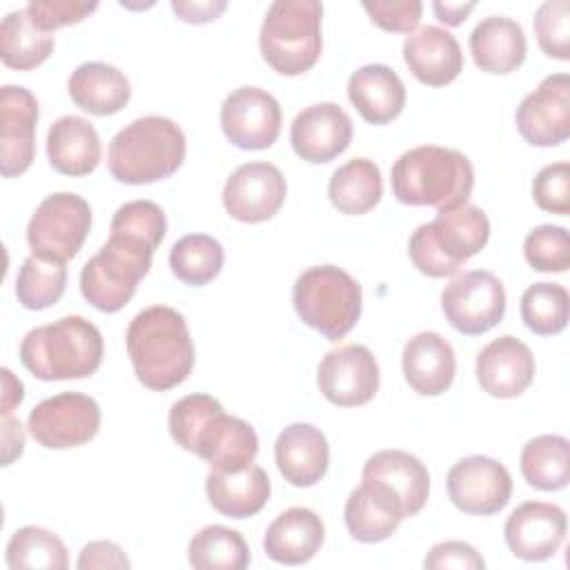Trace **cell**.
<instances>
[{
	"instance_id": "44",
	"label": "cell",
	"mask_w": 570,
	"mask_h": 570,
	"mask_svg": "<svg viewBox=\"0 0 570 570\" xmlns=\"http://www.w3.org/2000/svg\"><path fill=\"white\" fill-rule=\"evenodd\" d=\"M570 2L548 0L534 13V36L541 51L557 60H570Z\"/></svg>"
},
{
	"instance_id": "40",
	"label": "cell",
	"mask_w": 570,
	"mask_h": 570,
	"mask_svg": "<svg viewBox=\"0 0 570 570\" xmlns=\"http://www.w3.org/2000/svg\"><path fill=\"white\" fill-rule=\"evenodd\" d=\"M521 318L532 334L552 336L568 325V289L559 283H534L521 296Z\"/></svg>"
},
{
	"instance_id": "7",
	"label": "cell",
	"mask_w": 570,
	"mask_h": 570,
	"mask_svg": "<svg viewBox=\"0 0 570 570\" xmlns=\"http://www.w3.org/2000/svg\"><path fill=\"white\" fill-rule=\"evenodd\" d=\"M292 303L298 318L323 334L338 341L352 332L361 316L363 292L358 281L336 265H316L298 274Z\"/></svg>"
},
{
	"instance_id": "50",
	"label": "cell",
	"mask_w": 570,
	"mask_h": 570,
	"mask_svg": "<svg viewBox=\"0 0 570 570\" xmlns=\"http://www.w3.org/2000/svg\"><path fill=\"white\" fill-rule=\"evenodd\" d=\"M227 9L225 0H174L171 11L178 16V20L189 24H205L216 20Z\"/></svg>"
},
{
	"instance_id": "31",
	"label": "cell",
	"mask_w": 570,
	"mask_h": 570,
	"mask_svg": "<svg viewBox=\"0 0 570 570\" xmlns=\"http://www.w3.org/2000/svg\"><path fill=\"white\" fill-rule=\"evenodd\" d=\"M100 136L80 116L58 118L47 134V156L51 167L65 176H87L100 163Z\"/></svg>"
},
{
	"instance_id": "46",
	"label": "cell",
	"mask_w": 570,
	"mask_h": 570,
	"mask_svg": "<svg viewBox=\"0 0 570 570\" xmlns=\"http://www.w3.org/2000/svg\"><path fill=\"white\" fill-rule=\"evenodd\" d=\"M27 13L31 22L45 31L53 33L60 27L78 24L89 13L98 9V2H80V0H31L27 7Z\"/></svg>"
},
{
	"instance_id": "9",
	"label": "cell",
	"mask_w": 570,
	"mask_h": 570,
	"mask_svg": "<svg viewBox=\"0 0 570 570\" xmlns=\"http://www.w3.org/2000/svg\"><path fill=\"white\" fill-rule=\"evenodd\" d=\"M361 485L399 521L423 510L430 494V472L419 456L403 450L372 454L361 472Z\"/></svg>"
},
{
	"instance_id": "8",
	"label": "cell",
	"mask_w": 570,
	"mask_h": 570,
	"mask_svg": "<svg viewBox=\"0 0 570 570\" xmlns=\"http://www.w3.org/2000/svg\"><path fill=\"white\" fill-rule=\"evenodd\" d=\"M91 229L89 203L71 191H56L40 200L27 225L33 256L53 263L71 261Z\"/></svg>"
},
{
	"instance_id": "52",
	"label": "cell",
	"mask_w": 570,
	"mask_h": 570,
	"mask_svg": "<svg viewBox=\"0 0 570 570\" xmlns=\"http://www.w3.org/2000/svg\"><path fill=\"white\" fill-rule=\"evenodd\" d=\"M474 7H476L474 2H441V0L432 2V11L436 20L448 27H459L474 11Z\"/></svg>"
},
{
	"instance_id": "16",
	"label": "cell",
	"mask_w": 570,
	"mask_h": 570,
	"mask_svg": "<svg viewBox=\"0 0 570 570\" xmlns=\"http://www.w3.org/2000/svg\"><path fill=\"white\" fill-rule=\"evenodd\" d=\"M521 138L534 147H557L570 136V78L552 73L530 91L514 114Z\"/></svg>"
},
{
	"instance_id": "5",
	"label": "cell",
	"mask_w": 570,
	"mask_h": 570,
	"mask_svg": "<svg viewBox=\"0 0 570 570\" xmlns=\"http://www.w3.org/2000/svg\"><path fill=\"white\" fill-rule=\"evenodd\" d=\"M490 238L485 212L472 203L441 209L432 223L419 225L410 236V258L430 278L454 276L468 258L479 254Z\"/></svg>"
},
{
	"instance_id": "17",
	"label": "cell",
	"mask_w": 570,
	"mask_h": 570,
	"mask_svg": "<svg viewBox=\"0 0 570 570\" xmlns=\"http://www.w3.org/2000/svg\"><path fill=\"white\" fill-rule=\"evenodd\" d=\"M287 196V183L272 163H245L232 171L223 187L227 214L240 223H263L278 214Z\"/></svg>"
},
{
	"instance_id": "23",
	"label": "cell",
	"mask_w": 570,
	"mask_h": 570,
	"mask_svg": "<svg viewBox=\"0 0 570 570\" xmlns=\"http://www.w3.org/2000/svg\"><path fill=\"white\" fill-rule=\"evenodd\" d=\"M194 454L216 472H240L254 463L258 436L247 421L218 410L200 430Z\"/></svg>"
},
{
	"instance_id": "47",
	"label": "cell",
	"mask_w": 570,
	"mask_h": 570,
	"mask_svg": "<svg viewBox=\"0 0 570 570\" xmlns=\"http://www.w3.org/2000/svg\"><path fill=\"white\" fill-rule=\"evenodd\" d=\"M363 9L376 27L392 33H412L423 13L419 0H374L363 2Z\"/></svg>"
},
{
	"instance_id": "1",
	"label": "cell",
	"mask_w": 570,
	"mask_h": 570,
	"mask_svg": "<svg viewBox=\"0 0 570 570\" xmlns=\"http://www.w3.org/2000/svg\"><path fill=\"white\" fill-rule=\"evenodd\" d=\"M136 379L165 392L183 383L194 367V343L183 314L169 305H151L138 312L125 334Z\"/></svg>"
},
{
	"instance_id": "13",
	"label": "cell",
	"mask_w": 570,
	"mask_h": 570,
	"mask_svg": "<svg viewBox=\"0 0 570 570\" xmlns=\"http://www.w3.org/2000/svg\"><path fill=\"white\" fill-rule=\"evenodd\" d=\"M379 381L381 374L374 354L358 343L330 350L316 372L321 394L338 407L365 405L379 392Z\"/></svg>"
},
{
	"instance_id": "29",
	"label": "cell",
	"mask_w": 570,
	"mask_h": 570,
	"mask_svg": "<svg viewBox=\"0 0 570 570\" xmlns=\"http://www.w3.org/2000/svg\"><path fill=\"white\" fill-rule=\"evenodd\" d=\"M470 53L485 73H510L519 69L528 53L523 27L505 16L483 18L470 33Z\"/></svg>"
},
{
	"instance_id": "19",
	"label": "cell",
	"mask_w": 570,
	"mask_h": 570,
	"mask_svg": "<svg viewBox=\"0 0 570 570\" xmlns=\"http://www.w3.org/2000/svg\"><path fill=\"white\" fill-rule=\"evenodd\" d=\"M568 517L557 503L525 501L508 517L503 537L510 552L523 561H546L563 543Z\"/></svg>"
},
{
	"instance_id": "12",
	"label": "cell",
	"mask_w": 570,
	"mask_h": 570,
	"mask_svg": "<svg viewBox=\"0 0 570 570\" xmlns=\"http://www.w3.org/2000/svg\"><path fill=\"white\" fill-rule=\"evenodd\" d=\"M448 497L465 514H497L512 497V476L497 459L472 454L459 459L445 479Z\"/></svg>"
},
{
	"instance_id": "26",
	"label": "cell",
	"mask_w": 570,
	"mask_h": 570,
	"mask_svg": "<svg viewBox=\"0 0 570 570\" xmlns=\"http://www.w3.org/2000/svg\"><path fill=\"white\" fill-rule=\"evenodd\" d=\"M325 539L321 517L309 508H289L281 512L267 528L265 554L283 566H301L314 559Z\"/></svg>"
},
{
	"instance_id": "49",
	"label": "cell",
	"mask_w": 570,
	"mask_h": 570,
	"mask_svg": "<svg viewBox=\"0 0 570 570\" xmlns=\"http://www.w3.org/2000/svg\"><path fill=\"white\" fill-rule=\"evenodd\" d=\"M129 559L125 550L114 541H91L80 550V557L76 561L78 570H91V568H129Z\"/></svg>"
},
{
	"instance_id": "10",
	"label": "cell",
	"mask_w": 570,
	"mask_h": 570,
	"mask_svg": "<svg viewBox=\"0 0 570 570\" xmlns=\"http://www.w3.org/2000/svg\"><path fill=\"white\" fill-rule=\"evenodd\" d=\"M445 321L465 336H479L501 323L505 314L503 283L488 269L454 276L441 292Z\"/></svg>"
},
{
	"instance_id": "42",
	"label": "cell",
	"mask_w": 570,
	"mask_h": 570,
	"mask_svg": "<svg viewBox=\"0 0 570 570\" xmlns=\"http://www.w3.org/2000/svg\"><path fill=\"white\" fill-rule=\"evenodd\" d=\"M223 410L220 401H216L209 394H187L183 399H178L171 410H169V434L171 439L187 452L194 454L196 448V439L200 434V430L207 425V421Z\"/></svg>"
},
{
	"instance_id": "11",
	"label": "cell",
	"mask_w": 570,
	"mask_h": 570,
	"mask_svg": "<svg viewBox=\"0 0 570 570\" xmlns=\"http://www.w3.org/2000/svg\"><path fill=\"white\" fill-rule=\"evenodd\" d=\"M29 434L47 450L89 443L100 430V407L82 392H60L40 401L27 419Z\"/></svg>"
},
{
	"instance_id": "43",
	"label": "cell",
	"mask_w": 570,
	"mask_h": 570,
	"mask_svg": "<svg viewBox=\"0 0 570 570\" xmlns=\"http://www.w3.org/2000/svg\"><path fill=\"white\" fill-rule=\"evenodd\" d=\"M523 256L537 272L561 274L570 267V238L561 225H539L523 240Z\"/></svg>"
},
{
	"instance_id": "39",
	"label": "cell",
	"mask_w": 570,
	"mask_h": 570,
	"mask_svg": "<svg viewBox=\"0 0 570 570\" xmlns=\"http://www.w3.org/2000/svg\"><path fill=\"white\" fill-rule=\"evenodd\" d=\"M67 287L65 263L45 261L40 256H29L22 261L16 276L18 303L27 309H47L56 305Z\"/></svg>"
},
{
	"instance_id": "15",
	"label": "cell",
	"mask_w": 570,
	"mask_h": 570,
	"mask_svg": "<svg viewBox=\"0 0 570 570\" xmlns=\"http://www.w3.org/2000/svg\"><path fill=\"white\" fill-rule=\"evenodd\" d=\"M149 267L151 265H145L105 243L100 252L82 265L80 292L98 312H120L136 294V287L140 278L147 276Z\"/></svg>"
},
{
	"instance_id": "4",
	"label": "cell",
	"mask_w": 570,
	"mask_h": 570,
	"mask_svg": "<svg viewBox=\"0 0 570 570\" xmlns=\"http://www.w3.org/2000/svg\"><path fill=\"white\" fill-rule=\"evenodd\" d=\"M185 151V134L171 118L142 116L111 138L107 165L118 183L149 185L176 174Z\"/></svg>"
},
{
	"instance_id": "21",
	"label": "cell",
	"mask_w": 570,
	"mask_h": 570,
	"mask_svg": "<svg viewBox=\"0 0 570 570\" xmlns=\"http://www.w3.org/2000/svg\"><path fill=\"white\" fill-rule=\"evenodd\" d=\"M534 356L517 336H499L476 354V381L494 399L523 394L534 379Z\"/></svg>"
},
{
	"instance_id": "18",
	"label": "cell",
	"mask_w": 570,
	"mask_h": 570,
	"mask_svg": "<svg viewBox=\"0 0 570 570\" xmlns=\"http://www.w3.org/2000/svg\"><path fill=\"white\" fill-rule=\"evenodd\" d=\"M38 100L27 87L4 85L0 91V171L24 174L36 156Z\"/></svg>"
},
{
	"instance_id": "48",
	"label": "cell",
	"mask_w": 570,
	"mask_h": 570,
	"mask_svg": "<svg viewBox=\"0 0 570 570\" xmlns=\"http://www.w3.org/2000/svg\"><path fill=\"white\" fill-rule=\"evenodd\" d=\"M423 566L428 570H483L485 561L476 552V548L465 541H441L432 546V550L425 554Z\"/></svg>"
},
{
	"instance_id": "30",
	"label": "cell",
	"mask_w": 570,
	"mask_h": 570,
	"mask_svg": "<svg viewBox=\"0 0 570 570\" xmlns=\"http://www.w3.org/2000/svg\"><path fill=\"white\" fill-rule=\"evenodd\" d=\"M205 492L216 512L229 519L258 514L272 492L267 472L261 465H249L240 472L212 470L205 479Z\"/></svg>"
},
{
	"instance_id": "37",
	"label": "cell",
	"mask_w": 570,
	"mask_h": 570,
	"mask_svg": "<svg viewBox=\"0 0 570 570\" xmlns=\"http://www.w3.org/2000/svg\"><path fill=\"white\" fill-rule=\"evenodd\" d=\"M187 557L196 570H243L249 566V548L243 534L225 525L198 530L189 541Z\"/></svg>"
},
{
	"instance_id": "2",
	"label": "cell",
	"mask_w": 570,
	"mask_h": 570,
	"mask_svg": "<svg viewBox=\"0 0 570 570\" xmlns=\"http://www.w3.org/2000/svg\"><path fill=\"white\" fill-rule=\"evenodd\" d=\"M472 187V163L456 149L421 145L392 165V194L403 205L452 209L470 200Z\"/></svg>"
},
{
	"instance_id": "36",
	"label": "cell",
	"mask_w": 570,
	"mask_h": 570,
	"mask_svg": "<svg viewBox=\"0 0 570 570\" xmlns=\"http://www.w3.org/2000/svg\"><path fill=\"white\" fill-rule=\"evenodd\" d=\"M223 263L225 249L209 234H187L178 238L169 252L171 274L189 287L212 283L220 274Z\"/></svg>"
},
{
	"instance_id": "24",
	"label": "cell",
	"mask_w": 570,
	"mask_h": 570,
	"mask_svg": "<svg viewBox=\"0 0 570 570\" xmlns=\"http://www.w3.org/2000/svg\"><path fill=\"white\" fill-rule=\"evenodd\" d=\"M274 459L287 483L309 488L318 483L330 468V445L316 425L292 423L278 434Z\"/></svg>"
},
{
	"instance_id": "32",
	"label": "cell",
	"mask_w": 570,
	"mask_h": 570,
	"mask_svg": "<svg viewBox=\"0 0 570 570\" xmlns=\"http://www.w3.org/2000/svg\"><path fill=\"white\" fill-rule=\"evenodd\" d=\"M67 91L76 107L91 116L118 114L131 98L125 73L107 62L78 65L67 80Z\"/></svg>"
},
{
	"instance_id": "38",
	"label": "cell",
	"mask_w": 570,
	"mask_h": 570,
	"mask_svg": "<svg viewBox=\"0 0 570 570\" xmlns=\"http://www.w3.org/2000/svg\"><path fill=\"white\" fill-rule=\"evenodd\" d=\"M7 566L11 570H65L69 566V557L58 534L40 525H24L18 528L7 543Z\"/></svg>"
},
{
	"instance_id": "20",
	"label": "cell",
	"mask_w": 570,
	"mask_h": 570,
	"mask_svg": "<svg viewBox=\"0 0 570 570\" xmlns=\"http://www.w3.org/2000/svg\"><path fill=\"white\" fill-rule=\"evenodd\" d=\"M289 142L298 158L323 165L341 156L352 142V120L336 102H314L296 114Z\"/></svg>"
},
{
	"instance_id": "33",
	"label": "cell",
	"mask_w": 570,
	"mask_h": 570,
	"mask_svg": "<svg viewBox=\"0 0 570 570\" xmlns=\"http://www.w3.org/2000/svg\"><path fill=\"white\" fill-rule=\"evenodd\" d=\"M327 196L341 214H367L379 205L383 196V178L379 165L370 158L347 160L332 174Z\"/></svg>"
},
{
	"instance_id": "41",
	"label": "cell",
	"mask_w": 570,
	"mask_h": 570,
	"mask_svg": "<svg viewBox=\"0 0 570 570\" xmlns=\"http://www.w3.org/2000/svg\"><path fill=\"white\" fill-rule=\"evenodd\" d=\"M345 528L352 539L361 543H379L392 537L399 519L387 512L363 485L354 488L345 501Z\"/></svg>"
},
{
	"instance_id": "27",
	"label": "cell",
	"mask_w": 570,
	"mask_h": 570,
	"mask_svg": "<svg viewBox=\"0 0 570 570\" xmlns=\"http://www.w3.org/2000/svg\"><path fill=\"white\" fill-rule=\"evenodd\" d=\"M347 96L370 125H387L405 107V85L387 65L358 67L347 80Z\"/></svg>"
},
{
	"instance_id": "14",
	"label": "cell",
	"mask_w": 570,
	"mask_h": 570,
	"mask_svg": "<svg viewBox=\"0 0 570 570\" xmlns=\"http://www.w3.org/2000/svg\"><path fill=\"white\" fill-rule=\"evenodd\" d=\"M281 105L261 87H238L220 105L225 138L238 149H267L281 134Z\"/></svg>"
},
{
	"instance_id": "45",
	"label": "cell",
	"mask_w": 570,
	"mask_h": 570,
	"mask_svg": "<svg viewBox=\"0 0 570 570\" xmlns=\"http://www.w3.org/2000/svg\"><path fill=\"white\" fill-rule=\"evenodd\" d=\"M534 203L550 214H570V165L566 160L546 165L532 180Z\"/></svg>"
},
{
	"instance_id": "53",
	"label": "cell",
	"mask_w": 570,
	"mask_h": 570,
	"mask_svg": "<svg viewBox=\"0 0 570 570\" xmlns=\"http://www.w3.org/2000/svg\"><path fill=\"white\" fill-rule=\"evenodd\" d=\"M2 416L11 414L13 407H18L24 399V385L20 383V379H16L11 374V370L2 367Z\"/></svg>"
},
{
	"instance_id": "35",
	"label": "cell",
	"mask_w": 570,
	"mask_h": 570,
	"mask_svg": "<svg viewBox=\"0 0 570 570\" xmlns=\"http://www.w3.org/2000/svg\"><path fill=\"white\" fill-rule=\"evenodd\" d=\"M53 51V36L40 31L27 9L11 11L0 24V58L7 67L29 71L42 65Z\"/></svg>"
},
{
	"instance_id": "22",
	"label": "cell",
	"mask_w": 570,
	"mask_h": 570,
	"mask_svg": "<svg viewBox=\"0 0 570 570\" xmlns=\"http://www.w3.org/2000/svg\"><path fill=\"white\" fill-rule=\"evenodd\" d=\"M403 60L412 76L428 87H445L463 71L459 40L436 24L419 27L405 36Z\"/></svg>"
},
{
	"instance_id": "3",
	"label": "cell",
	"mask_w": 570,
	"mask_h": 570,
	"mask_svg": "<svg viewBox=\"0 0 570 570\" xmlns=\"http://www.w3.org/2000/svg\"><path fill=\"white\" fill-rule=\"evenodd\" d=\"M105 354L100 330L82 316H62L33 327L20 343V363L40 381L91 376Z\"/></svg>"
},
{
	"instance_id": "34",
	"label": "cell",
	"mask_w": 570,
	"mask_h": 570,
	"mask_svg": "<svg viewBox=\"0 0 570 570\" xmlns=\"http://www.w3.org/2000/svg\"><path fill=\"white\" fill-rule=\"evenodd\" d=\"M521 474L528 485L554 492L570 481V443L561 434H541L530 439L519 456Z\"/></svg>"
},
{
	"instance_id": "6",
	"label": "cell",
	"mask_w": 570,
	"mask_h": 570,
	"mask_svg": "<svg viewBox=\"0 0 570 570\" xmlns=\"http://www.w3.org/2000/svg\"><path fill=\"white\" fill-rule=\"evenodd\" d=\"M323 4L316 0H276L269 4L258 33L265 62L281 76L309 71L323 49Z\"/></svg>"
},
{
	"instance_id": "51",
	"label": "cell",
	"mask_w": 570,
	"mask_h": 570,
	"mask_svg": "<svg viewBox=\"0 0 570 570\" xmlns=\"http://www.w3.org/2000/svg\"><path fill=\"white\" fill-rule=\"evenodd\" d=\"M24 450V432L20 421L11 419V414L2 416V465H9Z\"/></svg>"
},
{
	"instance_id": "28",
	"label": "cell",
	"mask_w": 570,
	"mask_h": 570,
	"mask_svg": "<svg viewBox=\"0 0 570 570\" xmlns=\"http://www.w3.org/2000/svg\"><path fill=\"white\" fill-rule=\"evenodd\" d=\"M167 232V218L154 200H129L111 218L107 243L127 256L151 265L156 247Z\"/></svg>"
},
{
	"instance_id": "25",
	"label": "cell",
	"mask_w": 570,
	"mask_h": 570,
	"mask_svg": "<svg viewBox=\"0 0 570 570\" xmlns=\"http://www.w3.org/2000/svg\"><path fill=\"white\" fill-rule=\"evenodd\" d=\"M401 367L407 385L421 396L443 394L456 374L452 345L436 332H419L401 354Z\"/></svg>"
}]
</instances>
